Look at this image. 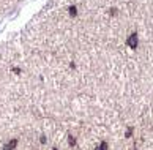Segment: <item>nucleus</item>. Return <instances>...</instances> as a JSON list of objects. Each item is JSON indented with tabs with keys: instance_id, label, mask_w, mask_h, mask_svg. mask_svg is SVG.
Instances as JSON below:
<instances>
[{
	"instance_id": "obj_1",
	"label": "nucleus",
	"mask_w": 153,
	"mask_h": 150,
	"mask_svg": "<svg viewBox=\"0 0 153 150\" xmlns=\"http://www.w3.org/2000/svg\"><path fill=\"white\" fill-rule=\"evenodd\" d=\"M128 46L129 48H133V49H136V46H137V37L136 35H131V37L128 38Z\"/></svg>"
},
{
	"instance_id": "obj_4",
	"label": "nucleus",
	"mask_w": 153,
	"mask_h": 150,
	"mask_svg": "<svg viewBox=\"0 0 153 150\" xmlns=\"http://www.w3.org/2000/svg\"><path fill=\"white\" fill-rule=\"evenodd\" d=\"M76 13H77V11H76V8H74V7L70 8V14H71V16H76Z\"/></svg>"
},
{
	"instance_id": "obj_5",
	"label": "nucleus",
	"mask_w": 153,
	"mask_h": 150,
	"mask_svg": "<svg viewBox=\"0 0 153 150\" xmlns=\"http://www.w3.org/2000/svg\"><path fill=\"white\" fill-rule=\"evenodd\" d=\"M54 150H57V149H54Z\"/></svg>"
},
{
	"instance_id": "obj_2",
	"label": "nucleus",
	"mask_w": 153,
	"mask_h": 150,
	"mask_svg": "<svg viewBox=\"0 0 153 150\" xmlns=\"http://www.w3.org/2000/svg\"><path fill=\"white\" fill-rule=\"evenodd\" d=\"M16 144H17V141H11V144L5 145V149H3V150H13L14 147H16Z\"/></svg>"
},
{
	"instance_id": "obj_3",
	"label": "nucleus",
	"mask_w": 153,
	"mask_h": 150,
	"mask_svg": "<svg viewBox=\"0 0 153 150\" xmlns=\"http://www.w3.org/2000/svg\"><path fill=\"white\" fill-rule=\"evenodd\" d=\"M96 150H107V144H106V142H103V144H101V145H99Z\"/></svg>"
}]
</instances>
